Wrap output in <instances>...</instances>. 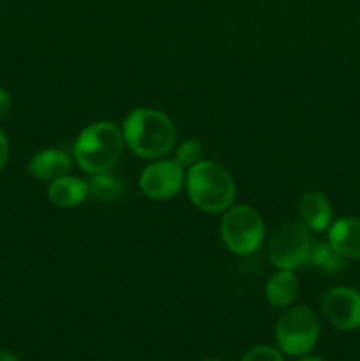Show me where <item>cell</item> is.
<instances>
[{
	"label": "cell",
	"instance_id": "cell-1",
	"mask_svg": "<svg viewBox=\"0 0 360 361\" xmlns=\"http://www.w3.org/2000/svg\"><path fill=\"white\" fill-rule=\"evenodd\" d=\"M124 141L133 154L143 159H161L175 147V123L166 113L152 108L133 109L122 126Z\"/></svg>",
	"mask_w": 360,
	"mask_h": 361
},
{
	"label": "cell",
	"instance_id": "cell-2",
	"mask_svg": "<svg viewBox=\"0 0 360 361\" xmlns=\"http://www.w3.org/2000/svg\"><path fill=\"white\" fill-rule=\"evenodd\" d=\"M184 187L191 203L205 214H222L235 201V180L228 169L214 161H200L191 166Z\"/></svg>",
	"mask_w": 360,
	"mask_h": 361
},
{
	"label": "cell",
	"instance_id": "cell-3",
	"mask_svg": "<svg viewBox=\"0 0 360 361\" xmlns=\"http://www.w3.org/2000/svg\"><path fill=\"white\" fill-rule=\"evenodd\" d=\"M124 134L119 126L112 122H94L78 134L73 147L76 164L88 175L112 171L124 152Z\"/></svg>",
	"mask_w": 360,
	"mask_h": 361
},
{
	"label": "cell",
	"instance_id": "cell-4",
	"mask_svg": "<svg viewBox=\"0 0 360 361\" xmlns=\"http://www.w3.org/2000/svg\"><path fill=\"white\" fill-rule=\"evenodd\" d=\"M275 344L282 355H309L320 338V321L309 307H288L275 323Z\"/></svg>",
	"mask_w": 360,
	"mask_h": 361
},
{
	"label": "cell",
	"instance_id": "cell-5",
	"mask_svg": "<svg viewBox=\"0 0 360 361\" xmlns=\"http://www.w3.org/2000/svg\"><path fill=\"white\" fill-rule=\"evenodd\" d=\"M221 238L226 249L236 256L254 254L265 240L263 217L249 204H235L224 212Z\"/></svg>",
	"mask_w": 360,
	"mask_h": 361
},
{
	"label": "cell",
	"instance_id": "cell-6",
	"mask_svg": "<svg viewBox=\"0 0 360 361\" xmlns=\"http://www.w3.org/2000/svg\"><path fill=\"white\" fill-rule=\"evenodd\" d=\"M313 238L302 222H288L281 226L268 242V257L277 270H292L307 263Z\"/></svg>",
	"mask_w": 360,
	"mask_h": 361
},
{
	"label": "cell",
	"instance_id": "cell-7",
	"mask_svg": "<svg viewBox=\"0 0 360 361\" xmlns=\"http://www.w3.org/2000/svg\"><path fill=\"white\" fill-rule=\"evenodd\" d=\"M186 183L184 168L175 159H159L143 169L140 176V189L148 200H173Z\"/></svg>",
	"mask_w": 360,
	"mask_h": 361
},
{
	"label": "cell",
	"instance_id": "cell-8",
	"mask_svg": "<svg viewBox=\"0 0 360 361\" xmlns=\"http://www.w3.org/2000/svg\"><path fill=\"white\" fill-rule=\"evenodd\" d=\"M321 312L334 328L353 331L360 328V293L356 289L332 288L321 298Z\"/></svg>",
	"mask_w": 360,
	"mask_h": 361
},
{
	"label": "cell",
	"instance_id": "cell-9",
	"mask_svg": "<svg viewBox=\"0 0 360 361\" xmlns=\"http://www.w3.org/2000/svg\"><path fill=\"white\" fill-rule=\"evenodd\" d=\"M73 159L62 148H44L28 161V175L39 182H53L69 173Z\"/></svg>",
	"mask_w": 360,
	"mask_h": 361
},
{
	"label": "cell",
	"instance_id": "cell-10",
	"mask_svg": "<svg viewBox=\"0 0 360 361\" xmlns=\"http://www.w3.org/2000/svg\"><path fill=\"white\" fill-rule=\"evenodd\" d=\"M300 221L309 231L323 233L332 226V207L323 192L307 190L299 201Z\"/></svg>",
	"mask_w": 360,
	"mask_h": 361
},
{
	"label": "cell",
	"instance_id": "cell-11",
	"mask_svg": "<svg viewBox=\"0 0 360 361\" xmlns=\"http://www.w3.org/2000/svg\"><path fill=\"white\" fill-rule=\"evenodd\" d=\"M328 243L342 257H360V219L344 217L328 228Z\"/></svg>",
	"mask_w": 360,
	"mask_h": 361
},
{
	"label": "cell",
	"instance_id": "cell-12",
	"mask_svg": "<svg viewBox=\"0 0 360 361\" xmlns=\"http://www.w3.org/2000/svg\"><path fill=\"white\" fill-rule=\"evenodd\" d=\"M48 200L59 208H74L88 200V183L78 176H62L48 185Z\"/></svg>",
	"mask_w": 360,
	"mask_h": 361
},
{
	"label": "cell",
	"instance_id": "cell-13",
	"mask_svg": "<svg viewBox=\"0 0 360 361\" xmlns=\"http://www.w3.org/2000/svg\"><path fill=\"white\" fill-rule=\"evenodd\" d=\"M299 279L292 270H277L265 286V298L274 309H288L299 296Z\"/></svg>",
	"mask_w": 360,
	"mask_h": 361
},
{
	"label": "cell",
	"instance_id": "cell-14",
	"mask_svg": "<svg viewBox=\"0 0 360 361\" xmlns=\"http://www.w3.org/2000/svg\"><path fill=\"white\" fill-rule=\"evenodd\" d=\"M88 197L99 203H115L126 192V183L112 171L90 175L88 180Z\"/></svg>",
	"mask_w": 360,
	"mask_h": 361
},
{
	"label": "cell",
	"instance_id": "cell-15",
	"mask_svg": "<svg viewBox=\"0 0 360 361\" xmlns=\"http://www.w3.org/2000/svg\"><path fill=\"white\" fill-rule=\"evenodd\" d=\"M306 264L311 268H316V270L325 271V274H339L344 268V257L328 242H313Z\"/></svg>",
	"mask_w": 360,
	"mask_h": 361
},
{
	"label": "cell",
	"instance_id": "cell-16",
	"mask_svg": "<svg viewBox=\"0 0 360 361\" xmlns=\"http://www.w3.org/2000/svg\"><path fill=\"white\" fill-rule=\"evenodd\" d=\"M201 154H203V145L198 140H186L176 147L175 150V161L179 162L182 168H191V166L198 164L201 161Z\"/></svg>",
	"mask_w": 360,
	"mask_h": 361
},
{
	"label": "cell",
	"instance_id": "cell-17",
	"mask_svg": "<svg viewBox=\"0 0 360 361\" xmlns=\"http://www.w3.org/2000/svg\"><path fill=\"white\" fill-rule=\"evenodd\" d=\"M240 361H284V356L277 348L272 345H256L249 349Z\"/></svg>",
	"mask_w": 360,
	"mask_h": 361
},
{
	"label": "cell",
	"instance_id": "cell-18",
	"mask_svg": "<svg viewBox=\"0 0 360 361\" xmlns=\"http://www.w3.org/2000/svg\"><path fill=\"white\" fill-rule=\"evenodd\" d=\"M11 108H13V99H11L9 92L0 88V120H4L9 115Z\"/></svg>",
	"mask_w": 360,
	"mask_h": 361
},
{
	"label": "cell",
	"instance_id": "cell-19",
	"mask_svg": "<svg viewBox=\"0 0 360 361\" xmlns=\"http://www.w3.org/2000/svg\"><path fill=\"white\" fill-rule=\"evenodd\" d=\"M7 159H9V141H7L6 134L0 130V171L6 168Z\"/></svg>",
	"mask_w": 360,
	"mask_h": 361
},
{
	"label": "cell",
	"instance_id": "cell-20",
	"mask_svg": "<svg viewBox=\"0 0 360 361\" xmlns=\"http://www.w3.org/2000/svg\"><path fill=\"white\" fill-rule=\"evenodd\" d=\"M0 361H20L14 353L6 351V349H0Z\"/></svg>",
	"mask_w": 360,
	"mask_h": 361
},
{
	"label": "cell",
	"instance_id": "cell-21",
	"mask_svg": "<svg viewBox=\"0 0 360 361\" xmlns=\"http://www.w3.org/2000/svg\"><path fill=\"white\" fill-rule=\"evenodd\" d=\"M296 361H325L323 358H320V356H311V355H304L300 356Z\"/></svg>",
	"mask_w": 360,
	"mask_h": 361
},
{
	"label": "cell",
	"instance_id": "cell-22",
	"mask_svg": "<svg viewBox=\"0 0 360 361\" xmlns=\"http://www.w3.org/2000/svg\"><path fill=\"white\" fill-rule=\"evenodd\" d=\"M201 361H221V360H217V358H205V360H201Z\"/></svg>",
	"mask_w": 360,
	"mask_h": 361
}]
</instances>
